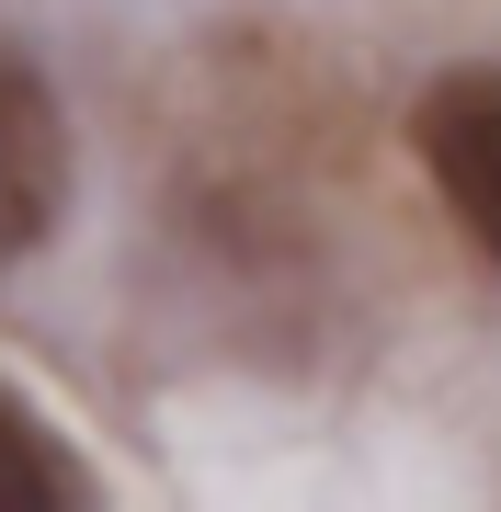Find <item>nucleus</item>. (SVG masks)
I'll list each match as a JSON object with an SVG mask.
<instances>
[{
    "instance_id": "nucleus-1",
    "label": "nucleus",
    "mask_w": 501,
    "mask_h": 512,
    "mask_svg": "<svg viewBox=\"0 0 501 512\" xmlns=\"http://www.w3.org/2000/svg\"><path fill=\"white\" fill-rule=\"evenodd\" d=\"M69 205V126H57L46 69L0 35V262H23Z\"/></svg>"
},
{
    "instance_id": "nucleus-2",
    "label": "nucleus",
    "mask_w": 501,
    "mask_h": 512,
    "mask_svg": "<svg viewBox=\"0 0 501 512\" xmlns=\"http://www.w3.org/2000/svg\"><path fill=\"white\" fill-rule=\"evenodd\" d=\"M410 148H422V171L445 183L456 228L501 262V80H490V69L433 80V92H422V114H410Z\"/></svg>"
},
{
    "instance_id": "nucleus-3",
    "label": "nucleus",
    "mask_w": 501,
    "mask_h": 512,
    "mask_svg": "<svg viewBox=\"0 0 501 512\" xmlns=\"http://www.w3.org/2000/svg\"><path fill=\"white\" fill-rule=\"evenodd\" d=\"M80 501H92L80 456L12 399V387H0V512H80Z\"/></svg>"
}]
</instances>
